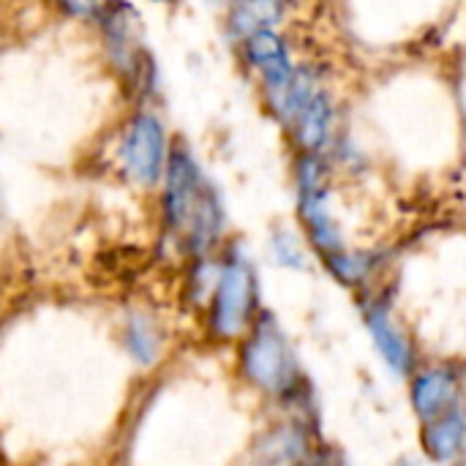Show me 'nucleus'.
Returning <instances> with one entry per match:
<instances>
[{
    "label": "nucleus",
    "mask_w": 466,
    "mask_h": 466,
    "mask_svg": "<svg viewBox=\"0 0 466 466\" xmlns=\"http://www.w3.org/2000/svg\"><path fill=\"white\" fill-rule=\"evenodd\" d=\"M238 371L251 388L279 401L300 399L309 393L292 341L270 311H259L240 339Z\"/></svg>",
    "instance_id": "obj_2"
},
{
    "label": "nucleus",
    "mask_w": 466,
    "mask_h": 466,
    "mask_svg": "<svg viewBox=\"0 0 466 466\" xmlns=\"http://www.w3.org/2000/svg\"><path fill=\"white\" fill-rule=\"evenodd\" d=\"M259 314V281L254 262L240 246L221 257L218 281L208 300V333L216 341H240Z\"/></svg>",
    "instance_id": "obj_3"
},
{
    "label": "nucleus",
    "mask_w": 466,
    "mask_h": 466,
    "mask_svg": "<svg viewBox=\"0 0 466 466\" xmlns=\"http://www.w3.org/2000/svg\"><path fill=\"white\" fill-rule=\"evenodd\" d=\"M216 3H229V0H216Z\"/></svg>",
    "instance_id": "obj_19"
},
{
    "label": "nucleus",
    "mask_w": 466,
    "mask_h": 466,
    "mask_svg": "<svg viewBox=\"0 0 466 466\" xmlns=\"http://www.w3.org/2000/svg\"><path fill=\"white\" fill-rule=\"evenodd\" d=\"M60 5L74 14V16H82V19H98L109 5L112 0H60Z\"/></svg>",
    "instance_id": "obj_17"
},
{
    "label": "nucleus",
    "mask_w": 466,
    "mask_h": 466,
    "mask_svg": "<svg viewBox=\"0 0 466 466\" xmlns=\"http://www.w3.org/2000/svg\"><path fill=\"white\" fill-rule=\"evenodd\" d=\"M295 194L298 216L309 246L325 257L347 246L341 224L336 218L333 188H330V164L325 153L300 150L295 158Z\"/></svg>",
    "instance_id": "obj_4"
},
{
    "label": "nucleus",
    "mask_w": 466,
    "mask_h": 466,
    "mask_svg": "<svg viewBox=\"0 0 466 466\" xmlns=\"http://www.w3.org/2000/svg\"><path fill=\"white\" fill-rule=\"evenodd\" d=\"M153 3H164V5H172V3H177V0H153Z\"/></svg>",
    "instance_id": "obj_18"
},
{
    "label": "nucleus",
    "mask_w": 466,
    "mask_h": 466,
    "mask_svg": "<svg viewBox=\"0 0 466 466\" xmlns=\"http://www.w3.org/2000/svg\"><path fill=\"white\" fill-rule=\"evenodd\" d=\"M336 101L330 96V90L322 85L309 101L306 106L295 115V120L287 126V134L292 139V145L309 153H328L330 145L336 142Z\"/></svg>",
    "instance_id": "obj_9"
},
{
    "label": "nucleus",
    "mask_w": 466,
    "mask_h": 466,
    "mask_svg": "<svg viewBox=\"0 0 466 466\" xmlns=\"http://www.w3.org/2000/svg\"><path fill=\"white\" fill-rule=\"evenodd\" d=\"M360 311L363 322L369 328V336L374 341V350L380 352L382 363L396 374V377H412L418 366V352L407 330L393 319L388 303L382 298H360Z\"/></svg>",
    "instance_id": "obj_6"
},
{
    "label": "nucleus",
    "mask_w": 466,
    "mask_h": 466,
    "mask_svg": "<svg viewBox=\"0 0 466 466\" xmlns=\"http://www.w3.org/2000/svg\"><path fill=\"white\" fill-rule=\"evenodd\" d=\"M410 401L420 423L461 404V374L448 363H434L412 371Z\"/></svg>",
    "instance_id": "obj_8"
},
{
    "label": "nucleus",
    "mask_w": 466,
    "mask_h": 466,
    "mask_svg": "<svg viewBox=\"0 0 466 466\" xmlns=\"http://www.w3.org/2000/svg\"><path fill=\"white\" fill-rule=\"evenodd\" d=\"M322 85H325V82H322V74H319V68H317L314 63H298L295 71H292V76H289L279 90H273V93L265 96L270 115L287 128V126L295 120V115L306 106V101H309Z\"/></svg>",
    "instance_id": "obj_12"
},
{
    "label": "nucleus",
    "mask_w": 466,
    "mask_h": 466,
    "mask_svg": "<svg viewBox=\"0 0 466 466\" xmlns=\"http://www.w3.org/2000/svg\"><path fill=\"white\" fill-rule=\"evenodd\" d=\"M289 14V0H229L227 3V35L238 44L251 33L281 27Z\"/></svg>",
    "instance_id": "obj_11"
},
{
    "label": "nucleus",
    "mask_w": 466,
    "mask_h": 466,
    "mask_svg": "<svg viewBox=\"0 0 466 466\" xmlns=\"http://www.w3.org/2000/svg\"><path fill=\"white\" fill-rule=\"evenodd\" d=\"M420 445L431 461L451 464L461 459L466 451V407L456 404L453 410L431 418L420 429Z\"/></svg>",
    "instance_id": "obj_10"
},
{
    "label": "nucleus",
    "mask_w": 466,
    "mask_h": 466,
    "mask_svg": "<svg viewBox=\"0 0 466 466\" xmlns=\"http://www.w3.org/2000/svg\"><path fill=\"white\" fill-rule=\"evenodd\" d=\"M164 347V336L156 325L153 317L147 314H134L126 322V350L131 352V358L142 366H150L158 360Z\"/></svg>",
    "instance_id": "obj_15"
},
{
    "label": "nucleus",
    "mask_w": 466,
    "mask_h": 466,
    "mask_svg": "<svg viewBox=\"0 0 466 466\" xmlns=\"http://www.w3.org/2000/svg\"><path fill=\"white\" fill-rule=\"evenodd\" d=\"M238 49H240V57L248 66V71L257 74V79L262 85V96L279 90L292 76V71L298 66L292 57V46L279 27L246 35L243 41H238Z\"/></svg>",
    "instance_id": "obj_7"
},
{
    "label": "nucleus",
    "mask_w": 466,
    "mask_h": 466,
    "mask_svg": "<svg viewBox=\"0 0 466 466\" xmlns=\"http://www.w3.org/2000/svg\"><path fill=\"white\" fill-rule=\"evenodd\" d=\"M270 251H273V259L287 268V270H306L309 268V251H306V243L303 238L289 229V227H279L273 235H270Z\"/></svg>",
    "instance_id": "obj_16"
},
{
    "label": "nucleus",
    "mask_w": 466,
    "mask_h": 466,
    "mask_svg": "<svg viewBox=\"0 0 466 466\" xmlns=\"http://www.w3.org/2000/svg\"><path fill=\"white\" fill-rule=\"evenodd\" d=\"M325 268L330 270V276L336 281H341L344 287H355V289H366V284L380 273L382 268V254L374 248H339L333 254L322 257Z\"/></svg>",
    "instance_id": "obj_13"
},
{
    "label": "nucleus",
    "mask_w": 466,
    "mask_h": 466,
    "mask_svg": "<svg viewBox=\"0 0 466 466\" xmlns=\"http://www.w3.org/2000/svg\"><path fill=\"white\" fill-rule=\"evenodd\" d=\"M161 183L164 229L194 259L210 254L224 235L227 213L218 188L208 180L199 161L183 142L172 145Z\"/></svg>",
    "instance_id": "obj_1"
},
{
    "label": "nucleus",
    "mask_w": 466,
    "mask_h": 466,
    "mask_svg": "<svg viewBox=\"0 0 466 466\" xmlns=\"http://www.w3.org/2000/svg\"><path fill=\"white\" fill-rule=\"evenodd\" d=\"M309 448L311 440L300 420H284L281 426L270 429L265 440H259V451H268V461H303Z\"/></svg>",
    "instance_id": "obj_14"
},
{
    "label": "nucleus",
    "mask_w": 466,
    "mask_h": 466,
    "mask_svg": "<svg viewBox=\"0 0 466 466\" xmlns=\"http://www.w3.org/2000/svg\"><path fill=\"white\" fill-rule=\"evenodd\" d=\"M169 150L172 145L161 117L150 109H142L123 126L117 142V161L123 167V175L134 186L153 188L164 180Z\"/></svg>",
    "instance_id": "obj_5"
}]
</instances>
